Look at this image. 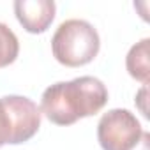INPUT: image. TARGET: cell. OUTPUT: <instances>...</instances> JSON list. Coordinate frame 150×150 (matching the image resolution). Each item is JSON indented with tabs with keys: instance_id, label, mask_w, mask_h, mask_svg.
I'll return each mask as SVG.
<instances>
[{
	"instance_id": "6da1fadb",
	"label": "cell",
	"mask_w": 150,
	"mask_h": 150,
	"mask_svg": "<svg viewBox=\"0 0 150 150\" xmlns=\"http://www.w3.org/2000/svg\"><path fill=\"white\" fill-rule=\"evenodd\" d=\"M108 103L106 85L94 76H80L48 87L41 97V113L57 124L71 125L99 113Z\"/></svg>"
},
{
	"instance_id": "7a4b0ae2",
	"label": "cell",
	"mask_w": 150,
	"mask_h": 150,
	"mask_svg": "<svg viewBox=\"0 0 150 150\" xmlns=\"http://www.w3.org/2000/svg\"><path fill=\"white\" fill-rule=\"evenodd\" d=\"M101 48V39L92 23L85 20H65L51 37V51L57 62L65 67L90 64Z\"/></svg>"
},
{
	"instance_id": "3957f363",
	"label": "cell",
	"mask_w": 150,
	"mask_h": 150,
	"mask_svg": "<svg viewBox=\"0 0 150 150\" xmlns=\"http://www.w3.org/2000/svg\"><path fill=\"white\" fill-rule=\"evenodd\" d=\"M41 127L39 106L23 96L0 97V146L20 145L35 136Z\"/></svg>"
},
{
	"instance_id": "277c9868",
	"label": "cell",
	"mask_w": 150,
	"mask_h": 150,
	"mask_svg": "<svg viewBox=\"0 0 150 150\" xmlns=\"http://www.w3.org/2000/svg\"><path fill=\"white\" fill-rule=\"evenodd\" d=\"M143 132L136 115L122 108L106 111L97 124V139L103 150H132Z\"/></svg>"
},
{
	"instance_id": "5b68a950",
	"label": "cell",
	"mask_w": 150,
	"mask_h": 150,
	"mask_svg": "<svg viewBox=\"0 0 150 150\" xmlns=\"http://www.w3.org/2000/svg\"><path fill=\"white\" fill-rule=\"evenodd\" d=\"M57 4L53 0H16L14 14L30 34H42L55 20Z\"/></svg>"
},
{
	"instance_id": "8992f818",
	"label": "cell",
	"mask_w": 150,
	"mask_h": 150,
	"mask_svg": "<svg viewBox=\"0 0 150 150\" xmlns=\"http://www.w3.org/2000/svg\"><path fill=\"white\" fill-rule=\"evenodd\" d=\"M148 46H150V39L145 37L139 42H136L127 57H125V67L127 72L138 81H141L145 87L148 85L150 80V57H148Z\"/></svg>"
},
{
	"instance_id": "52a82bcc",
	"label": "cell",
	"mask_w": 150,
	"mask_h": 150,
	"mask_svg": "<svg viewBox=\"0 0 150 150\" xmlns=\"http://www.w3.org/2000/svg\"><path fill=\"white\" fill-rule=\"evenodd\" d=\"M20 53V42L16 34L0 21V67H7L18 58Z\"/></svg>"
},
{
	"instance_id": "ba28073f",
	"label": "cell",
	"mask_w": 150,
	"mask_h": 150,
	"mask_svg": "<svg viewBox=\"0 0 150 150\" xmlns=\"http://www.w3.org/2000/svg\"><path fill=\"white\" fill-rule=\"evenodd\" d=\"M146 94H148V90H146V87L143 85V88L138 92V96H136V104H138V108H139V111L145 115V117H148V110H146Z\"/></svg>"
},
{
	"instance_id": "9c48e42d",
	"label": "cell",
	"mask_w": 150,
	"mask_h": 150,
	"mask_svg": "<svg viewBox=\"0 0 150 150\" xmlns=\"http://www.w3.org/2000/svg\"><path fill=\"white\" fill-rule=\"evenodd\" d=\"M132 150H150V134H148V132H143L139 143H138Z\"/></svg>"
}]
</instances>
